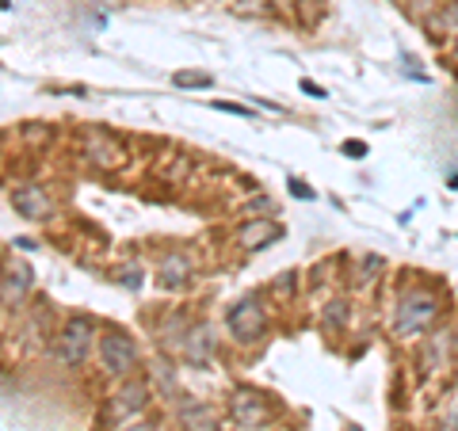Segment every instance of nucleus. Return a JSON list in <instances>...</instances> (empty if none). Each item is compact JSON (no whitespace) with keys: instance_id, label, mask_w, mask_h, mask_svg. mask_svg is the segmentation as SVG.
<instances>
[{"instance_id":"14","label":"nucleus","mask_w":458,"mask_h":431,"mask_svg":"<svg viewBox=\"0 0 458 431\" xmlns=\"http://www.w3.org/2000/svg\"><path fill=\"white\" fill-rule=\"evenodd\" d=\"M172 84H176V89H210V73H191V69H183V73H176L172 77Z\"/></svg>"},{"instance_id":"12","label":"nucleus","mask_w":458,"mask_h":431,"mask_svg":"<svg viewBox=\"0 0 458 431\" xmlns=\"http://www.w3.org/2000/svg\"><path fill=\"white\" fill-rule=\"evenodd\" d=\"M188 355L195 359L199 367H207V363H210V355H214V340H210V328H195V333H191V343H188Z\"/></svg>"},{"instance_id":"8","label":"nucleus","mask_w":458,"mask_h":431,"mask_svg":"<svg viewBox=\"0 0 458 431\" xmlns=\"http://www.w3.org/2000/svg\"><path fill=\"white\" fill-rule=\"evenodd\" d=\"M279 237H283L279 222H249V225L237 233V241L245 244V249H267V244L279 241Z\"/></svg>"},{"instance_id":"15","label":"nucleus","mask_w":458,"mask_h":431,"mask_svg":"<svg viewBox=\"0 0 458 431\" xmlns=\"http://www.w3.org/2000/svg\"><path fill=\"white\" fill-rule=\"evenodd\" d=\"M340 321H344V301H333V306L325 309V325H328V328H336Z\"/></svg>"},{"instance_id":"26","label":"nucleus","mask_w":458,"mask_h":431,"mask_svg":"<svg viewBox=\"0 0 458 431\" xmlns=\"http://www.w3.org/2000/svg\"><path fill=\"white\" fill-rule=\"evenodd\" d=\"M451 188H454V191H458V176H454V180H451Z\"/></svg>"},{"instance_id":"21","label":"nucleus","mask_w":458,"mask_h":431,"mask_svg":"<svg viewBox=\"0 0 458 431\" xmlns=\"http://www.w3.org/2000/svg\"><path fill=\"white\" fill-rule=\"evenodd\" d=\"M214 107H218V111H229V114H249V107H241V104H225V99H218Z\"/></svg>"},{"instance_id":"6","label":"nucleus","mask_w":458,"mask_h":431,"mask_svg":"<svg viewBox=\"0 0 458 431\" xmlns=\"http://www.w3.org/2000/svg\"><path fill=\"white\" fill-rule=\"evenodd\" d=\"M149 401V385L146 382H131V385H123L119 397L111 401V420H134V416L141 412V405Z\"/></svg>"},{"instance_id":"18","label":"nucleus","mask_w":458,"mask_h":431,"mask_svg":"<svg viewBox=\"0 0 458 431\" xmlns=\"http://www.w3.org/2000/svg\"><path fill=\"white\" fill-rule=\"evenodd\" d=\"M344 153H348L352 161H363V156H367V146H363V141H344Z\"/></svg>"},{"instance_id":"1","label":"nucleus","mask_w":458,"mask_h":431,"mask_svg":"<svg viewBox=\"0 0 458 431\" xmlns=\"http://www.w3.org/2000/svg\"><path fill=\"white\" fill-rule=\"evenodd\" d=\"M436 313H439V298L432 291H409L405 298H401V306H397V336H417L424 333L428 325L436 321Z\"/></svg>"},{"instance_id":"20","label":"nucleus","mask_w":458,"mask_h":431,"mask_svg":"<svg viewBox=\"0 0 458 431\" xmlns=\"http://www.w3.org/2000/svg\"><path fill=\"white\" fill-rule=\"evenodd\" d=\"M439 431H458V401L451 405V412L443 416V427H439Z\"/></svg>"},{"instance_id":"16","label":"nucleus","mask_w":458,"mask_h":431,"mask_svg":"<svg viewBox=\"0 0 458 431\" xmlns=\"http://www.w3.org/2000/svg\"><path fill=\"white\" fill-rule=\"evenodd\" d=\"M439 23L447 27V31H458V0H454V4H451L447 12H443V16H439Z\"/></svg>"},{"instance_id":"7","label":"nucleus","mask_w":458,"mask_h":431,"mask_svg":"<svg viewBox=\"0 0 458 431\" xmlns=\"http://www.w3.org/2000/svg\"><path fill=\"white\" fill-rule=\"evenodd\" d=\"M12 207H16L23 218H50V210H54V203L47 199V191L42 188H35V183H23V188H16L12 191Z\"/></svg>"},{"instance_id":"22","label":"nucleus","mask_w":458,"mask_h":431,"mask_svg":"<svg viewBox=\"0 0 458 431\" xmlns=\"http://www.w3.org/2000/svg\"><path fill=\"white\" fill-rule=\"evenodd\" d=\"M432 4H436V0H409V12H417V16H424V12L432 8Z\"/></svg>"},{"instance_id":"19","label":"nucleus","mask_w":458,"mask_h":431,"mask_svg":"<svg viewBox=\"0 0 458 431\" xmlns=\"http://www.w3.org/2000/svg\"><path fill=\"white\" fill-rule=\"evenodd\" d=\"M298 12H302V23H313V20H318V0H302Z\"/></svg>"},{"instance_id":"3","label":"nucleus","mask_w":458,"mask_h":431,"mask_svg":"<svg viewBox=\"0 0 458 431\" xmlns=\"http://www.w3.org/2000/svg\"><path fill=\"white\" fill-rule=\"evenodd\" d=\"M225 325H229V333H233V340H241V343L260 340V333H264V309H260V301H256V298H241L237 306L229 309Z\"/></svg>"},{"instance_id":"10","label":"nucleus","mask_w":458,"mask_h":431,"mask_svg":"<svg viewBox=\"0 0 458 431\" xmlns=\"http://www.w3.org/2000/svg\"><path fill=\"white\" fill-rule=\"evenodd\" d=\"M89 161L99 168H119L123 165V149L114 141H92L89 146Z\"/></svg>"},{"instance_id":"25","label":"nucleus","mask_w":458,"mask_h":431,"mask_svg":"<svg viewBox=\"0 0 458 431\" xmlns=\"http://www.w3.org/2000/svg\"><path fill=\"white\" fill-rule=\"evenodd\" d=\"M302 92H306V96H325V92H321L313 80H302Z\"/></svg>"},{"instance_id":"24","label":"nucleus","mask_w":458,"mask_h":431,"mask_svg":"<svg viewBox=\"0 0 458 431\" xmlns=\"http://www.w3.org/2000/svg\"><path fill=\"white\" fill-rule=\"evenodd\" d=\"M119 431H157L149 420H131V424H126V427H119Z\"/></svg>"},{"instance_id":"2","label":"nucleus","mask_w":458,"mask_h":431,"mask_svg":"<svg viewBox=\"0 0 458 431\" xmlns=\"http://www.w3.org/2000/svg\"><path fill=\"white\" fill-rule=\"evenodd\" d=\"M99 359H104V367L111 370V375L126 378L138 367V348L126 333H107L104 340H99Z\"/></svg>"},{"instance_id":"11","label":"nucleus","mask_w":458,"mask_h":431,"mask_svg":"<svg viewBox=\"0 0 458 431\" xmlns=\"http://www.w3.org/2000/svg\"><path fill=\"white\" fill-rule=\"evenodd\" d=\"M161 275H165V286H183L188 275H191L188 256H168V260L161 264Z\"/></svg>"},{"instance_id":"23","label":"nucleus","mask_w":458,"mask_h":431,"mask_svg":"<svg viewBox=\"0 0 458 431\" xmlns=\"http://www.w3.org/2000/svg\"><path fill=\"white\" fill-rule=\"evenodd\" d=\"M291 191H294L298 199H313V191L306 188V183H302V180H291Z\"/></svg>"},{"instance_id":"4","label":"nucleus","mask_w":458,"mask_h":431,"mask_svg":"<svg viewBox=\"0 0 458 431\" xmlns=\"http://www.w3.org/2000/svg\"><path fill=\"white\" fill-rule=\"evenodd\" d=\"M92 333H96V328H92L89 317L69 321V325H65V333H62V340H57V359H62L65 367H81V363H84V355H89Z\"/></svg>"},{"instance_id":"13","label":"nucleus","mask_w":458,"mask_h":431,"mask_svg":"<svg viewBox=\"0 0 458 431\" xmlns=\"http://www.w3.org/2000/svg\"><path fill=\"white\" fill-rule=\"evenodd\" d=\"M183 424H188V431H214V412L207 405H183Z\"/></svg>"},{"instance_id":"5","label":"nucleus","mask_w":458,"mask_h":431,"mask_svg":"<svg viewBox=\"0 0 458 431\" xmlns=\"http://www.w3.org/2000/svg\"><path fill=\"white\" fill-rule=\"evenodd\" d=\"M229 416H233V424L237 427H245V431H256L264 424V401L249 393V390H237L233 401H229Z\"/></svg>"},{"instance_id":"27","label":"nucleus","mask_w":458,"mask_h":431,"mask_svg":"<svg viewBox=\"0 0 458 431\" xmlns=\"http://www.w3.org/2000/svg\"><path fill=\"white\" fill-rule=\"evenodd\" d=\"M454 54H458V42H454Z\"/></svg>"},{"instance_id":"17","label":"nucleus","mask_w":458,"mask_h":431,"mask_svg":"<svg viewBox=\"0 0 458 431\" xmlns=\"http://www.w3.org/2000/svg\"><path fill=\"white\" fill-rule=\"evenodd\" d=\"M123 286H141V264L138 267H123Z\"/></svg>"},{"instance_id":"9","label":"nucleus","mask_w":458,"mask_h":431,"mask_svg":"<svg viewBox=\"0 0 458 431\" xmlns=\"http://www.w3.org/2000/svg\"><path fill=\"white\" fill-rule=\"evenodd\" d=\"M27 283H31V271L27 267H8V275H4V306H16V301L23 298V291H27Z\"/></svg>"}]
</instances>
